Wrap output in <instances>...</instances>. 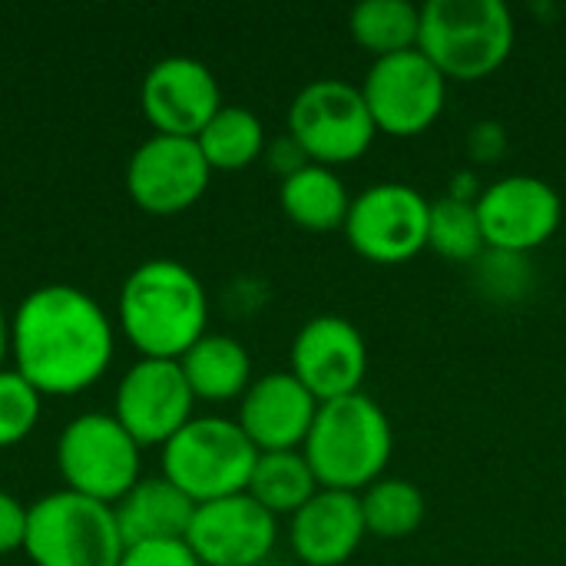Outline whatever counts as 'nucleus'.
<instances>
[{"label":"nucleus","mask_w":566,"mask_h":566,"mask_svg":"<svg viewBox=\"0 0 566 566\" xmlns=\"http://www.w3.org/2000/svg\"><path fill=\"white\" fill-rule=\"evenodd\" d=\"M113 352L109 315L76 285L33 289L10 318L13 365L43 398L86 391L106 375Z\"/></svg>","instance_id":"1"},{"label":"nucleus","mask_w":566,"mask_h":566,"mask_svg":"<svg viewBox=\"0 0 566 566\" xmlns=\"http://www.w3.org/2000/svg\"><path fill=\"white\" fill-rule=\"evenodd\" d=\"M116 318L143 358L179 361L206 335L209 298L189 265L176 259H149L126 275Z\"/></svg>","instance_id":"2"},{"label":"nucleus","mask_w":566,"mask_h":566,"mask_svg":"<svg viewBox=\"0 0 566 566\" xmlns=\"http://www.w3.org/2000/svg\"><path fill=\"white\" fill-rule=\"evenodd\" d=\"M395 451L391 421L365 391L318 405L315 424L302 444L318 488L361 494L385 478Z\"/></svg>","instance_id":"3"},{"label":"nucleus","mask_w":566,"mask_h":566,"mask_svg":"<svg viewBox=\"0 0 566 566\" xmlns=\"http://www.w3.org/2000/svg\"><path fill=\"white\" fill-rule=\"evenodd\" d=\"M514 17L504 0H428L418 50L444 80L474 83L497 73L514 53Z\"/></svg>","instance_id":"4"},{"label":"nucleus","mask_w":566,"mask_h":566,"mask_svg":"<svg viewBox=\"0 0 566 566\" xmlns=\"http://www.w3.org/2000/svg\"><path fill=\"white\" fill-rule=\"evenodd\" d=\"M123 551L109 504L63 488L27 507L23 554L33 566H119Z\"/></svg>","instance_id":"5"},{"label":"nucleus","mask_w":566,"mask_h":566,"mask_svg":"<svg viewBox=\"0 0 566 566\" xmlns=\"http://www.w3.org/2000/svg\"><path fill=\"white\" fill-rule=\"evenodd\" d=\"M259 451L229 418H192L163 448V478L172 481L196 507L249 491Z\"/></svg>","instance_id":"6"},{"label":"nucleus","mask_w":566,"mask_h":566,"mask_svg":"<svg viewBox=\"0 0 566 566\" xmlns=\"http://www.w3.org/2000/svg\"><path fill=\"white\" fill-rule=\"evenodd\" d=\"M289 136L318 166H345L368 153L378 126L361 86L348 80H312L289 106Z\"/></svg>","instance_id":"7"},{"label":"nucleus","mask_w":566,"mask_h":566,"mask_svg":"<svg viewBox=\"0 0 566 566\" xmlns=\"http://www.w3.org/2000/svg\"><path fill=\"white\" fill-rule=\"evenodd\" d=\"M139 451L113 415L86 411L60 431L56 468L66 491L113 507L139 481Z\"/></svg>","instance_id":"8"},{"label":"nucleus","mask_w":566,"mask_h":566,"mask_svg":"<svg viewBox=\"0 0 566 566\" xmlns=\"http://www.w3.org/2000/svg\"><path fill=\"white\" fill-rule=\"evenodd\" d=\"M361 96L378 133L395 139L428 133L448 103L444 73L415 46L395 56H381L368 66Z\"/></svg>","instance_id":"9"},{"label":"nucleus","mask_w":566,"mask_h":566,"mask_svg":"<svg viewBox=\"0 0 566 566\" xmlns=\"http://www.w3.org/2000/svg\"><path fill=\"white\" fill-rule=\"evenodd\" d=\"M431 202L405 182H375L352 199L348 245L375 265H401L428 249Z\"/></svg>","instance_id":"10"},{"label":"nucleus","mask_w":566,"mask_h":566,"mask_svg":"<svg viewBox=\"0 0 566 566\" xmlns=\"http://www.w3.org/2000/svg\"><path fill=\"white\" fill-rule=\"evenodd\" d=\"M478 219L491 252L524 259L557 235L564 222V199L547 179L517 172L484 186Z\"/></svg>","instance_id":"11"},{"label":"nucleus","mask_w":566,"mask_h":566,"mask_svg":"<svg viewBox=\"0 0 566 566\" xmlns=\"http://www.w3.org/2000/svg\"><path fill=\"white\" fill-rule=\"evenodd\" d=\"M196 395L179 368L166 358H139L116 388L113 418L139 448H166L192 421Z\"/></svg>","instance_id":"12"},{"label":"nucleus","mask_w":566,"mask_h":566,"mask_svg":"<svg viewBox=\"0 0 566 566\" xmlns=\"http://www.w3.org/2000/svg\"><path fill=\"white\" fill-rule=\"evenodd\" d=\"M209 163L196 139L153 133L126 166L129 199L149 216H179L209 189Z\"/></svg>","instance_id":"13"},{"label":"nucleus","mask_w":566,"mask_h":566,"mask_svg":"<svg viewBox=\"0 0 566 566\" xmlns=\"http://www.w3.org/2000/svg\"><path fill=\"white\" fill-rule=\"evenodd\" d=\"M139 106L156 133L196 139L206 123L222 109V90L206 63L176 53L156 60L146 70L139 86Z\"/></svg>","instance_id":"14"},{"label":"nucleus","mask_w":566,"mask_h":566,"mask_svg":"<svg viewBox=\"0 0 566 566\" xmlns=\"http://www.w3.org/2000/svg\"><path fill=\"white\" fill-rule=\"evenodd\" d=\"M292 375L315 395L318 405L361 391L368 375V345L342 315H315L292 342Z\"/></svg>","instance_id":"15"},{"label":"nucleus","mask_w":566,"mask_h":566,"mask_svg":"<svg viewBox=\"0 0 566 566\" xmlns=\"http://www.w3.org/2000/svg\"><path fill=\"white\" fill-rule=\"evenodd\" d=\"M275 521L249 494H232L196 507L186 544L202 566H259L275 551Z\"/></svg>","instance_id":"16"},{"label":"nucleus","mask_w":566,"mask_h":566,"mask_svg":"<svg viewBox=\"0 0 566 566\" xmlns=\"http://www.w3.org/2000/svg\"><path fill=\"white\" fill-rule=\"evenodd\" d=\"M318 415L315 395L292 375V371H272L249 385V391L239 398V418L235 424L252 441L259 454L269 451H302L312 424Z\"/></svg>","instance_id":"17"},{"label":"nucleus","mask_w":566,"mask_h":566,"mask_svg":"<svg viewBox=\"0 0 566 566\" xmlns=\"http://www.w3.org/2000/svg\"><path fill=\"white\" fill-rule=\"evenodd\" d=\"M368 537L361 497L348 491H318L289 524L292 554L305 566L348 564Z\"/></svg>","instance_id":"18"},{"label":"nucleus","mask_w":566,"mask_h":566,"mask_svg":"<svg viewBox=\"0 0 566 566\" xmlns=\"http://www.w3.org/2000/svg\"><path fill=\"white\" fill-rule=\"evenodd\" d=\"M123 544H149V541H186L196 504L163 474L139 478L133 491L113 504Z\"/></svg>","instance_id":"19"},{"label":"nucleus","mask_w":566,"mask_h":566,"mask_svg":"<svg viewBox=\"0 0 566 566\" xmlns=\"http://www.w3.org/2000/svg\"><path fill=\"white\" fill-rule=\"evenodd\" d=\"M179 368H182L196 401H209V405L235 401L252 385V358H249L245 345L232 335L206 332L179 358Z\"/></svg>","instance_id":"20"},{"label":"nucleus","mask_w":566,"mask_h":566,"mask_svg":"<svg viewBox=\"0 0 566 566\" xmlns=\"http://www.w3.org/2000/svg\"><path fill=\"white\" fill-rule=\"evenodd\" d=\"M282 212L308 232H332L345 229L352 196L342 182V176L328 166L308 163L298 172L285 176L279 186Z\"/></svg>","instance_id":"21"},{"label":"nucleus","mask_w":566,"mask_h":566,"mask_svg":"<svg viewBox=\"0 0 566 566\" xmlns=\"http://www.w3.org/2000/svg\"><path fill=\"white\" fill-rule=\"evenodd\" d=\"M318 491L322 488L315 481V471L302 451H269V454H259L245 494L259 501L272 517H282V514L292 517Z\"/></svg>","instance_id":"22"},{"label":"nucleus","mask_w":566,"mask_h":566,"mask_svg":"<svg viewBox=\"0 0 566 566\" xmlns=\"http://www.w3.org/2000/svg\"><path fill=\"white\" fill-rule=\"evenodd\" d=\"M348 30L361 50L375 60L395 56L418 46L421 36V7L408 0H365L348 13Z\"/></svg>","instance_id":"23"},{"label":"nucleus","mask_w":566,"mask_h":566,"mask_svg":"<svg viewBox=\"0 0 566 566\" xmlns=\"http://www.w3.org/2000/svg\"><path fill=\"white\" fill-rule=\"evenodd\" d=\"M209 169L235 172L252 166L265 153V126L249 106H226L196 136Z\"/></svg>","instance_id":"24"},{"label":"nucleus","mask_w":566,"mask_h":566,"mask_svg":"<svg viewBox=\"0 0 566 566\" xmlns=\"http://www.w3.org/2000/svg\"><path fill=\"white\" fill-rule=\"evenodd\" d=\"M361 517L368 537L405 541L424 524V494L405 478H381L361 494Z\"/></svg>","instance_id":"25"},{"label":"nucleus","mask_w":566,"mask_h":566,"mask_svg":"<svg viewBox=\"0 0 566 566\" xmlns=\"http://www.w3.org/2000/svg\"><path fill=\"white\" fill-rule=\"evenodd\" d=\"M428 249H434L448 262H478L488 249L478 219V202H464L454 196L431 202Z\"/></svg>","instance_id":"26"},{"label":"nucleus","mask_w":566,"mask_h":566,"mask_svg":"<svg viewBox=\"0 0 566 566\" xmlns=\"http://www.w3.org/2000/svg\"><path fill=\"white\" fill-rule=\"evenodd\" d=\"M43 411V395L13 368L0 371V448H13L33 434Z\"/></svg>","instance_id":"27"},{"label":"nucleus","mask_w":566,"mask_h":566,"mask_svg":"<svg viewBox=\"0 0 566 566\" xmlns=\"http://www.w3.org/2000/svg\"><path fill=\"white\" fill-rule=\"evenodd\" d=\"M119 566H202L186 541H149L123 551Z\"/></svg>","instance_id":"28"},{"label":"nucleus","mask_w":566,"mask_h":566,"mask_svg":"<svg viewBox=\"0 0 566 566\" xmlns=\"http://www.w3.org/2000/svg\"><path fill=\"white\" fill-rule=\"evenodd\" d=\"M23 537H27V507L13 494L0 491V557L23 551Z\"/></svg>","instance_id":"29"},{"label":"nucleus","mask_w":566,"mask_h":566,"mask_svg":"<svg viewBox=\"0 0 566 566\" xmlns=\"http://www.w3.org/2000/svg\"><path fill=\"white\" fill-rule=\"evenodd\" d=\"M504 149H507V133H504V126L494 123V119L478 123V126L471 129V136H468V153H471L478 163H497V159L504 156Z\"/></svg>","instance_id":"30"},{"label":"nucleus","mask_w":566,"mask_h":566,"mask_svg":"<svg viewBox=\"0 0 566 566\" xmlns=\"http://www.w3.org/2000/svg\"><path fill=\"white\" fill-rule=\"evenodd\" d=\"M269 156H272V169H279V172H282V179H285V176H292V172H298L302 166H308V156L298 149V143H295L292 136L279 139V143L269 149Z\"/></svg>","instance_id":"31"},{"label":"nucleus","mask_w":566,"mask_h":566,"mask_svg":"<svg viewBox=\"0 0 566 566\" xmlns=\"http://www.w3.org/2000/svg\"><path fill=\"white\" fill-rule=\"evenodd\" d=\"M7 355H10V318L3 315V305H0V371H3Z\"/></svg>","instance_id":"32"}]
</instances>
